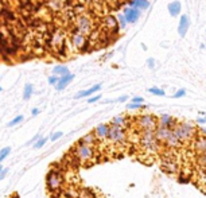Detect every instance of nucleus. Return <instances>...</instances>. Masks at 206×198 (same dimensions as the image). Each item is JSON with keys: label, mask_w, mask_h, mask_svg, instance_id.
I'll list each match as a JSON object with an SVG mask.
<instances>
[{"label": "nucleus", "mask_w": 206, "mask_h": 198, "mask_svg": "<svg viewBox=\"0 0 206 198\" xmlns=\"http://www.w3.org/2000/svg\"><path fill=\"white\" fill-rule=\"evenodd\" d=\"M69 73H70V71H69V68L66 65H57V66H54V69H53V74H54V76H58V77L68 76Z\"/></svg>", "instance_id": "22"}, {"label": "nucleus", "mask_w": 206, "mask_h": 198, "mask_svg": "<svg viewBox=\"0 0 206 198\" xmlns=\"http://www.w3.org/2000/svg\"><path fill=\"white\" fill-rule=\"evenodd\" d=\"M148 92L151 93V95H154V96H159V97H163V96H166L164 89H162V88H158V86H152V88H149Z\"/></svg>", "instance_id": "25"}, {"label": "nucleus", "mask_w": 206, "mask_h": 198, "mask_svg": "<svg viewBox=\"0 0 206 198\" xmlns=\"http://www.w3.org/2000/svg\"><path fill=\"white\" fill-rule=\"evenodd\" d=\"M193 148L197 152V155L206 152V136H203V135L195 136V139L193 140Z\"/></svg>", "instance_id": "12"}, {"label": "nucleus", "mask_w": 206, "mask_h": 198, "mask_svg": "<svg viewBox=\"0 0 206 198\" xmlns=\"http://www.w3.org/2000/svg\"><path fill=\"white\" fill-rule=\"evenodd\" d=\"M74 80V74L73 73H69L68 76H63V77H59V81H58V84L55 85V89L58 90V92H61V90H63L66 86H68L69 84H70L71 81Z\"/></svg>", "instance_id": "18"}, {"label": "nucleus", "mask_w": 206, "mask_h": 198, "mask_svg": "<svg viewBox=\"0 0 206 198\" xmlns=\"http://www.w3.org/2000/svg\"><path fill=\"white\" fill-rule=\"evenodd\" d=\"M34 93V86L33 84H26L25 89H23V100H30L31 96Z\"/></svg>", "instance_id": "24"}, {"label": "nucleus", "mask_w": 206, "mask_h": 198, "mask_svg": "<svg viewBox=\"0 0 206 198\" xmlns=\"http://www.w3.org/2000/svg\"><path fill=\"white\" fill-rule=\"evenodd\" d=\"M128 7L144 11V10L149 8V1L148 0H128Z\"/></svg>", "instance_id": "19"}, {"label": "nucleus", "mask_w": 206, "mask_h": 198, "mask_svg": "<svg viewBox=\"0 0 206 198\" xmlns=\"http://www.w3.org/2000/svg\"><path fill=\"white\" fill-rule=\"evenodd\" d=\"M101 88H103V85L101 84H96V85H93L92 88H89V89H86V90H80V92L74 96V98H76V100H80V98H84V97H92L94 93H97L98 90H101Z\"/></svg>", "instance_id": "16"}, {"label": "nucleus", "mask_w": 206, "mask_h": 198, "mask_svg": "<svg viewBox=\"0 0 206 198\" xmlns=\"http://www.w3.org/2000/svg\"><path fill=\"white\" fill-rule=\"evenodd\" d=\"M47 140H49V138H41V139H39L38 141H36L35 144H34L33 147H34V148H35V150H41L42 147H43L45 144L47 143Z\"/></svg>", "instance_id": "31"}, {"label": "nucleus", "mask_w": 206, "mask_h": 198, "mask_svg": "<svg viewBox=\"0 0 206 198\" xmlns=\"http://www.w3.org/2000/svg\"><path fill=\"white\" fill-rule=\"evenodd\" d=\"M62 136H63L62 131H57V132H54V133H51V135H50V140H51V141H57L58 139H61Z\"/></svg>", "instance_id": "32"}, {"label": "nucleus", "mask_w": 206, "mask_h": 198, "mask_svg": "<svg viewBox=\"0 0 206 198\" xmlns=\"http://www.w3.org/2000/svg\"><path fill=\"white\" fill-rule=\"evenodd\" d=\"M80 143L86 144V146H90V147H94L96 144H97V138H96L94 132H89L80 139Z\"/></svg>", "instance_id": "20"}, {"label": "nucleus", "mask_w": 206, "mask_h": 198, "mask_svg": "<svg viewBox=\"0 0 206 198\" xmlns=\"http://www.w3.org/2000/svg\"><path fill=\"white\" fill-rule=\"evenodd\" d=\"M167 10L170 12V15L173 18H176L181 15V11H182V3L179 0H174V1H170L167 6Z\"/></svg>", "instance_id": "17"}, {"label": "nucleus", "mask_w": 206, "mask_h": 198, "mask_svg": "<svg viewBox=\"0 0 206 198\" xmlns=\"http://www.w3.org/2000/svg\"><path fill=\"white\" fill-rule=\"evenodd\" d=\"M10 154H11V147H8V146L3 147V148L0 150V165H1V162H3Z\"/></svg>", "instance_id": "28"}, {"label": "nucleus", "mask_w": 206, "mask_h": 198, "mask_svg": "<svg viewBox=\"0 0 206 198\" xmlns=\"http://www.w3.org/2000/svg\"><path fill=\"white\" fill-rule=\"evenodd\" d=\"M147 66H148L149 69H155V60L152 57H149L148 60H147Z\"/></svg>", "instance_id": "39"}, {"label": "nucleus", "mask_w": 206, "mask_h": 198, "mask_svg": "<svg viewBox=\"0 0 206 198\" xmlns=\"http://www.w3.org/2000/svg\"><path fill=\"white\" fill-rule=\"evenodd\" d=\"M39 113H41V109L39 108H34L33 111H31V116H38Z\"/></svg>", "instance_id": "43"}, {"label": "nucleus", "mask_w": 206, "mask_h": 198, "mask_svg": "<svg viewBox=\"0 0 206 198\" xmlns=\"http://www.w3.org/2000/svg\"><path fill=\"white\" fill-rule=\"evenodd\" d=\"M138 128L141 131H155L158 128V117L151 113H143L136 120Z\"/></svg>", "instance_id": "5"}, {"label": "nucleus", "mask_w": 206, "mask_h": 198, "mask_svg": "<svg viewBox=\"0 0 206 198\" xmlns=\"http://www.w3.org/2000/svg\"><path fill=\"white\" fill-rule=\"evenodd\" d=\"M3 170H4V167H3V166H1V165H0V174L3 173Z\"/></svg>", "instance_id": "45"}, {"label": "nucleus", "mask_w": 206, "mask_h": 198, "mask_svg": "<svg viewBox=\"0 0 206 198\" xmlns=\"http://www.w3.org/2000/svg\"><path fill=\"white\" fill-rule=\"evenodd\" d=\"M178 120L174 119L173 116L167 113H163L158 117V127H163V128H170V130H174V128L178 125Z\"/></svg>", "instance_id": "9"}, {"label": "nucleus", "mask_w": 206, "mask_h": 198, "mask_svg": "<svg viewBox=\"0 0 206 198\" xmlns=\"http://www.w3.org/2000/svg\"><path fill=\"white\" fill-rule=\"evenodd\" d=\"M123 15L125 16L128 25H133L136 23L141 16V11L138 8H132V7H124L123 8Z\"/></svg>", "instance_id": "8"}, {"label": "nucleus", "mask_w": 206, "mask_h": 198, "mask_svg": "<svg viewBox=\"0 0 206 198\" xmlns=\"http://www.w3.org/2000/svg\"><path fill=\"white\" fill-rule=\"evenodd\" d=\"M131 103H135V104H144V98L140 97V96H135V97H132Z\"/></svg>", "instance_id": "37"}, {"label": "nucleus", "mask_w": 206, "mask_h": 198, "mask_svg": "<svg viewBox=\"0 0 206 198\" xmlns=\"http://www.w3.org/2000/svg\"><path fill=\"white\" fill-rule=\"evenodd\" d=\"M197 165H199L201 168H206V152L197 155Z\"/></svg>", "instance_id": "29"}, {"label": "nucleus", "mask_w": 206, "mask_h": 198, "mask_svg": "<svg viewBox=\"0 0 206 198\" xmlns=\"http://www.w3.org/2000/svg\"><path fill=\"white\" fill-rule=\"evenodd\" d=\"M127 123H128L127 117L120 115V116H115L113 119L111 120V123H109V124H111V125H116V127L125 128V127H127Z\"/></svg>", "instance_id": "21"}, {"label": "nucleus", "mask_w": 206, "mask_h": 198, "mask_svg": "<svg viewBox=\"0 0 206 198\" xmlns=\"http://www.w3.org/2000/svg\"><path fill=\"white\" fill-rule=\"evenodd\" d=\"M89 49H90V41L88 39L86 43H85L84 46H82V49L80 50V51H81V53H88V51H89Z\"/></svg>", "instance_id": "38"}, {"label": "nucleus", "mask_w": 206, "mask_h": 198, "mask_svg": "<svg viewBox=\"0 0 206 198\" xmlns=\"http://www.w3.org/2000/svg\"><path fill=\"white\" fill-rule=\"evenodd\" d=\"M76 30L78 31V33L84 34L85 36L92 34L93 33L92 31V20H90L88 16H85V15H80L77 22H76Z\"/></svg>", "instance_id": "7"}, {"label": "nucleus", "mask_w": 206, "mask_h": 198, "mask_svg": "<svg viewBox=\"0 0 206 198\" xmlns=\"http://www.w3.org/2000/svg\"><path fill=\"white\" fill-rule=\"evenodd\" d=\"M46 185H47V189L51 193L59 191L63 185V173L55 167L53 170H50L46 176Z\"/></svg>", "instance_id": "4"}, {"label": "nucleus", "mask_w": 206, "mask_h": 198, "mask_svg": "<svg viewBox=\"0 0 206 198\" xmlns=\"http://www.w3.org/2000/svg\"><path fill=\"white\" fill-rule=\"evenodd\" d=\"M116 1H123V0H116Z\"/></svg>", "instance_id": "47"}, {"label": "nucleus", "mask_w": 206, "mask_h": 198, "mask_svg": "<svg viewBox=\"0 0 206 198\" xmlns=\"http://www.w3.org/2000/svg\"><path fill=\"white\" fill-rule=\"evenodd\" d=\"M198 131L201 132V135L206 136V128H205V127H199V128H198Z\"/></svg>", "instance_id": "44"}, {"label": "nucleus", "mask_w": 206, "mask_h": 198, "mask_svg": "<svg viewBox=\"0 0 206 198\" xmlns=\"http://www.w3.org/2000/svg\"><path fill=\"white\" fill-rule=\"evenodd\" d=\"M98 100H101V95H96V96H92V97H89V98H88V103L93 104V103H97Z\"/></svg>", "instance_id": "36"}, {"label": "nucleus", "mask_w": 206, "mask_h": 198, "mask_svg": "<svg viewBox=\"0 0 206 198\" xmlns=\"http://www.w3.org/2000/svg\"><path fill=\"white\" fill-rule=\"evenodd\" d=\"M1 90H3V89H1V86H0V92H1Z\"/></svg>", "instance_id": "46"}, {"label": "nucleus", "mask_w": 206, "mask_h": 198, "mask_svg": "<svg viewBox=\"0 0 206 198\" xmlns=\"http://www.w3.org/2000/svg\"><path fill=\"white\" fill-rule=\"evenodd\" d=\"M162 168L166 171V173H170V174H174L178 171V165L176 162L174 160L173 156L170 155H164L162 159Z\"/></svg>", "instance_id": "11"}, {"label": "nucleus", "mask_w": 206, "mask_h": 198, "mask_svg": "<svg viewBox=\"0 0 206 198\" xmlns=\"http://www.w3.org/2000/svg\"><path fill=\"white\" fill-rule=\"evenodd\" d=\"M109 130H111V125L105 124V123H101L98 124L97 127L94 128V135L97 138V141H104V140H108V136H109Z\"/></svg>", "instance_id": "10"}, {"label": "nucleus", "mask_w": 206, "mask_h": 198, "mask_svg": "<svg viewBox=\"0 0 206 198\" xmlns=\"http://www.w3.org/2000/svg\"><path fill=\"white\" fill-rule=\"evenodd\" d=\"M186 96V89H178L175 93L173 95V98H181Z\"/></svg>", "instance_id": "34"}, {"label": "nucleus", "mask_w": 206, "mask_h": 198, "mask_svg": "<svg viewBox=\"0 0 206 198\" xmlns=\"http://www.w3.org/2000/svg\"><path fill=\"white\" fill-rule=\"evenodd\" d=\"M195 123H197L198 125H202V127H203V124H206V116H199Z\"/></svg>", "instance_id": "40"}, {"label": "nucleus", "mask_w": 206, "mask_h": 198, "mask_svg": "<svg viewBox=\"0 0 206 198\" xmlns=\"http://www.w3.org/2000/svg\"><path fill=\"white\" fill-rule=\"evenodd\" d=\"M189 27H190V18L187 15H181V19H179V23H178V34L181 38H184L189 31Z\"/></svg>", "instance_id": "14"}, {"label": "nucleus", "mask_w": 206, "mask_h": 198, "mask_svg": "<svg viewBox=\"0 0 206 198\" xmlns=\"http://www.w3.org/2000/svg\"><path fill=\"white\" fill-rule=\"evenodd\" d=\"M58 81H59V77L54 76V74H53V76H50L49 78H47V82H49L50 85H53V86H55V85L58 84Z\"/></svg>", "instance_id": "33"}, {"label": "nucleus", "mask_w": 206, "mask_h": 198, "mask_svg": "<svg viewBox=\"0 0 206 198\" xmlns=\"http://www.w3.org/2000/svg\"><path fill=\"white\" fill-rule=\"evenodd\" d=\"M25 120V117H23V115H19V116H16V117H14V119L11 120V121H8V127L11 128V127H15V125H18V124H20V123Z\"/></svg>", "instance_id": "30"}, {"label": "nucleus", "mask_w": 206, "mask_h": 198, "mask_svg": "<svg viewBox=\"0 0 206 198\" xmlns=\"http://www.w3.org/2000/svg\"><path fill=\"white\" fill-rule=\"evenodd\" d=\"M173 131H174V135L176 136V139H178V140L181 141V144H182V143H187V141H190L191 139L194 140L195 136H197L198 128L193 121H190V120H184V121H182V123L179 121L178 125H176Z\"/></svg>", "instance_id": "1"}, {"label": "nucleus", "mask_w": 206, "mask_h": 198, "mask_svg": "<svg viewBox=\"0 0 206 198\" xmlns=\"http://www.w3.org/2000/svg\"><path fill=\"white\" fill-rule=\"evenodd\" d=\"M128 95H123V96H120L119 98H116V101L117 103H127V100H128Z\"/></svg>", "instance_id": "41"}, {"label": "nucleus", "mask_w": 206, "mask_h": 198, "mask_svg": "<svg viewBox=\"0 0 206 198\" xmlns=\"http://www.w3.org/2000/svg\"><path fill=\"white\" fill-rule=\"evenodd\" d=\"M171 133H173V130H170V128L158 127L156 130H155V136H156V140L159 141L160 144H164L166 140L170 138Z\"/></svg>", "instance_id": "15"}, {"label": "nucleus", "mask_w": 206, "mask_h": 198, "mask_svg": "<svg viewBox=\"0 0 206 198\" xmlns=\"http://www.w3.org/2000/svg\"><path fill=\"white\" fill-rule=\"evenodd\" d=\"M116 19H117V22H119V27H120V30H124L125 27H127V19H125V16L123 15V12L121 14H117L116 15Z\"/></svg>", "instance_id": "26"}, {"label": "nucleus", "mask_w": 206, "mask_h": 198, "mask_svg": "<svg viewBox=\"0 0 206 198\" xmlns=\"http://www.w3.org/2000/svg\"><path fill=\"white\" fill-rule=\"evenodd\" d=\"M146 108H147V105H144V104H135V103L127 104L128 111H140V109H146Z\"/></svg>", "instance_id": "27"}, {"label": "nucleus", "mask_w": 206, "mask_h": 198, "mask_svg": "<svg viewBox=\"0 0 206 198\" xmlns=\"http://www.w3.org/2000/svg\"><path fill=\"white\" fill-rule=\"evenodd\" d=\"M139 144L144 152L158 154L160 150V143L156 140L155 131H141L139 136Z\"/></svg>", "instance_id": "2"}, {"label": "nucleus", "mask_w": 206, "mask_h": 198, "mask_svg": "<svg viewBox=\"0 0 206 198\" xmlns=\"http://www.w3.org/2000/svg\"><path fill=\"white\" fill-rule=\"evenodd\" d=\"M86 41H88V38L84 35V34L78 33L77 30H74L73 35H71V39H70V42H71V45H73L74 49L81 50L82 46H84V45L86 43Z\"/></svg>", "instance_id": "13"}, {"label": "nucleus", "mask_w": 206, "mask_h": 198, "mask_svg": "<svg viewBox=\"0 0 206 198\" xmlns=\"http://www.w3.org/2000/svg\"><path fill=\"white\" fill-rule=\"evenodd\" d=\"M108 140L111 141V143L116 144V146L124 144L125 141H127V130H125V128H121V127H116V125H111Z\"/></svg>", "instance_id": "6"}, {"label": "nucleus", "mask_w": 206, "mask_h": 198, "mask_svg": "<svg viewBox=\"0 0 206 198\" xmlns=\"http://www.w3.org/2000/svg\"><path fill=\"white\" fill-rule=\"evenodd\" d=\"M105 28H108V30H112V31H115V30H119V22H117V19L116 18H113V16H108L105 19Z\"/></svg>", "instance_id": "23"}, {"label": "nucleus", "mask_w": 206, "mask_h": 198, "mask_svg": "<svg viewBox=\"0 0 206 198\" xmlns=\"http://www.w3.org/2000/svg\"><path fill=\"white\" fill-rule=\"evenodd\" d=\"M39 139H41V133H36V135L34 136L33 139H30V140H28L27 143H26V146H30V144H33V146H34V144H35L36 141L39 140Z\"/></svg>", "instance_id": "35"}, {"label": "nucleus", "mask_w": 206, "mask_h": 198, "mask_svg": "<svg viewBox=\"0 0 206 198\" xmlns=\"http://www.w3.org/2000/svg\"><path fill=\"white\" fill-rule=\"evenodd\" d=\"M7 174H8V168H4V170H3V173L0 174V182H1L4 178H6V175H7Z\"/></svg>", "instance_id": "42"}, {"label": "nucleus", "mask_w": 206, "mask_h": 198, "mask_svg": "<svg viewBox=\"0 0 206 198\" xmlns=\"http://www.w3.org/2000/svg\"><path fill=\"white\" fill-rule=\"evenodd\" d=\"M73 156L78 160L80 163H89L94 159V148L90 146H86V144H82V143H77L76 147L73 148Z\"/></svg>", "instance_id": "3"}]
</instances>
